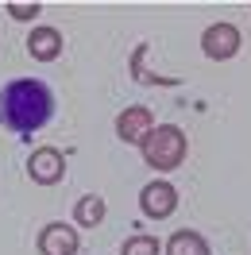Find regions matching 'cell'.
<instances>
[{
  "mask_svg": "<svg viewBox=\"0 0 251 255\" xmlns=\"http://www.w3.org/2000/svg\"><path fill=\"white\" fill-rule=\"evenodd\" d=\"M120 255H162V244L155 236H147V232H135V236H127L120 244Z\"/></svg>",
  "mask_w": 251,
  "mask_h": 255,
  "instance_id": "obj_11",
  "label": "cell"
},
{
  "mask_svg": "<svg viewBox=\"0 0 251 255\" xmlns=\"http://www.w3.org/2000/svg\"><path fill=\"white\" fill-rule=\"evenodd\" d=\"M139 155L143 162L151 166V170H178L182 162H186L189 155V139H186V131L178 124H155L147 135H143V143H139Z\"/></svg>",
  "mask_w": 251,
  "mask_h": 255,
  "instance_id": "obj_2",
  "label": "cell"
},
{
  "mask_svg": "<svg viewBox=\"0 0 251 255\" xmlns=\"http://www.w3.org/2000/svg\"><path fill=\"white\" fill-rule=\"evenodd\" d=\"M27 54L35 62H54L62 54V31L58 27H31L27 35Z\"/></svg>",
  "mask_w": 251,
  "mask_h": 255,
  "instance_id": "obj_8",
  "label": "cell"
},
{
  "mask_svg": "<svg viewBox=\"0 0 251 255\" xmlns=\"http://www.w3.org/2000/svg\"><path fill=\"white\" fill-rule=\"evenodd\" d=\"M155 128V112L147 109V105H127L120 116H116V139L120 143H143V135Z\"/></svg>",
  "mask_w": 251,
  "mask_h": 255,
  "instance_id": "obj_7",
  "label": "cell"
},
{
  "mask_svg": "<svg viewBox=\"0 0 251 255\" xmlns=\"http://www.w3.org/2000/svg\"><path fill=\"white\" fill-rule=\"evenodd\" d=\"M35 248H39V255H78V248H81L78 228L66 221H50V224H43Z\"/></svg>",
  "mask_w": 251,
  "mask_h": 255,
  "instance_id": "obj_6",
  "label": "cell"
},
{
  "mask_svg": "<svg viewBox=\"0 0 251 255\" xmlns=\"http://www.w3.org/2000/svg\"><path fill=\"white\" fill-rule=\"evenodd\" d=\"M27 178L35 186H58L66 178V159L58 147H35L27 155Z\"/></svg>",
  "mask_w": 251,
  "mask_h": 255,
  "instance_id": "obj_4",
  "label": "cell"
},
{
  "mask_svg": "<svg viewBox=\"0 0 251 255\" xmlns=\"http://www.w3.org/2000/svg\"><path fill=\"white\" fill-rule=\"evenodd\" d=\"M105 213H109L105 197L101 193H85V197H78V205H74V221H78V228H97V224L105 221Z\"/></svg>",
  "mask_w": 251,
  "mask_h": 255,
  "instance_id": "obj_10",
  "label": "cell"
},
{
  "mask_svg": "<svg viewBox=\"0 0 251 255\" xmlns=\"http://www.w3.org/2000/svg\"><path fill=\"white\" fill-rule=\"evenodd\" d=\"M54 116V93L39 78H16L0 89V128L27 135Z\"/></svg>",
  "mask_w": 251,
  "mask_h": 255,
  "instance_id": "obj_1",
  "label": "cell"
},
{
  "mask_svg": "<svg viewBox=\"0 0 251 255\" xmlns=\"http://www.w3.org/2000/svg\"><path fill=\"white\" fill-rule=\"evenodd\" d=\"M166 255H213L209 252V240L193 228H178L170 240H166Z\"/></svg>",
  "mask_w": 251,
  "mask_h": 255,
  "instance_id": "obj_9",
  "label": "cell"
},
{
  "mask_svg": "<svg viewBox=\"0 0 251 255\" xmlns=\"http://www.w3.org/2000/svg\"><path fill=\"white\" fill-rule=\"evenodd\" d=\"M240 27L236 23H209L201 35V50H205V58H213V62H228V58H236L240 54Z\"/></svg>",
  "mask_w": 251,
  "mask_h": 255,
  "instance_id": "obj_3",
  "label": "cell"
},
{
  "mask_svg": "<svg viewBox=\"0 0 251 255\" xmlns=\"http://www.w3.org/2000/svg\"><path fill=\"white\" fill-rule=\"evenodd\" d=\"M39 12H43L39 4H8V16H12V19H19V23H31V19L39 16Z\"/></svg>",
  "mask_w": 251,
  "mask_h": 255,
  "instance_id": "obj_12",
  "label": "cell"
},
{
  "mask_svg": "<svg viewBox=\"0 0 251 255\" xmlns=\"http://www.w3.org/2000/svg\"><path fill=\"white\" fill-rule=\"evenodd\" d=\"M139 209H143L147 221H166V217H174V209H178V190H174L170 182L155 178V182H147L139 190Z\"/></svg>",
  "mask_w": 251,
  "mask_h": 255,
  "instance_id": "obj_5",
  "label": "cell"
}]
</instances>
